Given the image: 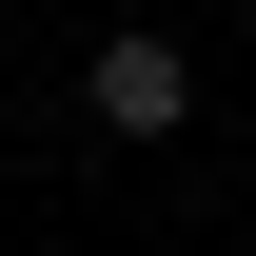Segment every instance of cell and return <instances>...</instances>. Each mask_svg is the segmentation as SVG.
<instances>
[{"instance_id":"obj_1","label":"cell","mask_w":256,"mask_h":256,"mask_svg":"<svg viewBox=\"0 0 256 256\" xmlns=\"http://www.w3.org/2000/svg\"><path fill=\"white\" fill-rule=\"evenodd\" d=\"M197 118V60L178 40H98V138H178Z\"/></svg>"}]
</instances>
